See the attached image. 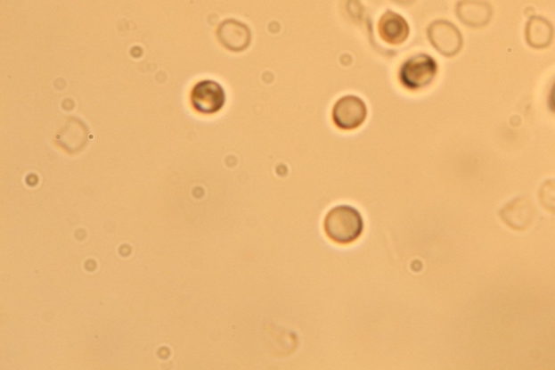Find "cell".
Listing matches in <instances>:
<instances>
[{
  "mask_svg": "<svg viewBox=\"0 0 555 370\" xmlns=\"http://www.w3.org/2000/svg\"><path fill=\"white\" fill-rule=\"evenodd\" d=\"M549 107L555 113V82L549 95Z\"/></svg>",
  "mask_w": 555,
  "mask_h": 370,
  "instance_id": "obj_12",
  "label": "cell"
},
{
  "mask_svg": "<svg viewBox=\"0 0 555 370\" xmlns=\"http://www.w3.org/2000/svg\"><path fill=\"white\" fill-rule=\"evenodd\" d=\"M226 103V94L224 88L211 79H205L193 87L192 104L198 112L214 114L222 110Z\"/></svg>",
  "mask_w": 555,
  "mask_h": 370,
  "instance_id": "obj_5",
  "label": "cell"
},
{
  "mask_svg": "<svg viewBox=\"0 0 555 370\" xmlns=\"http://www.w3.org/2000/svg\"><path fill=\"white\" fill-rule=\"evenodd\" d=\"M217 37L224 47L238 53L249 47L252 35L247 25L229 19L219 25Z\"/></svg>",
  "mask_w": 555,
  "mask_h": 370,
  "instance_id": "obj_7",
  "label": "cell"
},
{
  "mask_svg": "<svg viewBox=\"0 0 555 370\" xmlns=\"http://www.w3.org/2000/svg\"><path fill=\"white\" fill-rule=\"evenodd\" d=\"M538 197L542 206L555 214V179H550L542 185Z\"/></svg>",
  "mask_w": 555,
  "mask_h": 370,
  "instance_id": "obj_11",
  "label": "cell"
},
{
  "mask_svg": "<svg viewBox=\"0 0 555 370\" xmlns=\"http://www.w3.org/2000/svg\"><path fill=\"white\" fill-rule=\"evenodd\" d=\"M368 109L363 99L353 95L339 98L334 104L333 122L343 131H353L366 121Z\"/></svg>",
  "mask_w": 555,
  "mask_h": 370,
  "instance_id": "obj_3",
  "label": "cell"
},
{
  "mask_svg": "<svg viewBox=\"0 0 555 370\" xmlns=\"http://www.w3.org/2000/svg\"><path fill=\"white\" fill-rule=\"evenodd\" d=\"M428 37L433 47L445 57H453L462 48L463 38L456 25L438 20L428 29Z\"/></svg>",
  "mask_w": 555,
  "mask_h": 370,
  "instance_id": "obj_4",
  "label": "cell"
},
{
  "mask_svg": "<svg viewBox=\"0 0 555 370\" xmlns=\"http://www.w3.org/2000/svg\"><path fill=\"white\" fill-rule=\"evenodd\" d=\"M380 37L389 45L403 44L409 37V25L402 16L393 12H388L380 19L378 24Z\"/></svg>",
  "mask_w": 555,
  "mask_h": 370,
  "instance_id": "obj_9",
  "label": "cell"
},
{
  "mask_svg": "<svg viewBox=\"0 0 555 370\" xmlns=\"http://www.w3.org/2000/svg\"><path fill=\"white\" fill-rule=\"evenodd\" d=\"M500 218L515 231H524L531 226L535 217H536V208L531 199L519 197L509 202L500 210Z\"/></svg>",
  "mask_w": 555,
  "mask_h": 370,
  "instance_id": "obj_6",
  "label": "cell"
},
{
  "mask_svg": "<svg viewBox=\"0 0 555 370\" xmlns=\"http://www.w3.org/2000/svg\"><path fill=\"white\" fill-rule=\"evenodd\" d=\"M456 12L460 21L474 29L485 27L493 17V8L485 0H461Z\"/></svg>",
  "mask_w": 555,
  "mask_h": 370,
  "instance_id": "obj_8",
  "label": "cell"
},
{
  "mask_svg": "<svg viewBox=\"0 0 555 370\" xmlns=\"http://www.w3.org/2000/svg\"><path fill=\"white\" fill-rule=\"evenodd\" d=\"M324 232L335 243L349 244L362 236L363 221L358 210L339 206L330 210L323 223Z\"/></svg>",
  "mask_w": 555,
  "mask_h": 370,
  "instance_id": "obj_1",
  "label": "cell"
},
{
  "mask_svg": "<svg viewBox=\"0 0 555 370\" xmlns=\"http://www.w3.org/2000/svg\"><path fill=\"white\" fill-rule=\"evenodd\" d=\"M437 63L432 57L424 53L417 54L403 64L399 78L404 87L410 91H418L428 86L437 78Z\"/></svg>",
  "mask_w": 555,
  "mask_h": 370,
  "instance_id": "obj_2",
  "label": "cell"
},
{
  "mask_svg": "<svg viewBox=\"0 0 555 370\" xmlns=\"http://www.w3.org/2000/svg\"><path fill=\"white\" fill-rule=\"evenodd\" d=\"M525 37H526V42L532 48H547L553 42V25L549 20L543 17H532L526 24Z\"/></svg>",
  "mask_w": 555,
  "mask_h": 370,
  "instance_id": "obj_10",
  "label": "cell"
},
{
  "mask_svg": "<svg viewBox=\"0 0 555 370\" xmlns=\"http://www.w3.org/2000/svg\"><path fill=\"white\" fill-rule=\"evenodd\" d=\"M395 2H397L398 4H409L410 2H412V0H395Z\"/></svg>",
  "mask_w": 555,
  "mask_h": 370,
  "instance_id": "obj_13",
  "label": "cell"
}]
</instances>
